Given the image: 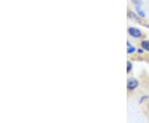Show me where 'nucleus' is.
<instances>
[{
  "mask_svg": "<svg viewBox=\"0 0 149 123\" xmlns=\"http://www.w3.org/2000/svg\"><path fill=\"white\" fill-rule=\"evenodd\" d=\"M129 33L130 36H132L133 38H138L142 37V32L137 28H129Z\"/></svg>",
  "mask_w": 149,
  "mask_h": 123,
  "instance_id": "f257e3e1",
  "label": "nucleus"
},
{
  "mask_svg": "<svg viewBox=\"0 0 149 123\" xmlns=\"http://www.w3.org/2000/svg\"><path fill=\"white\" fill-rule=\"evenodd\" d=\"M131 69H132V64H131L130 62H128V63H127V72H128V73L130 72Z\"/></svg>",
  "mask_w": 149,
  "mask_h": 123,
  "instance_id": "423d86ee",
  "label": "nucleus"
},
{
  "mask_svg": "<svg viewBox=\"0 0 149 123\" xmlns=\"http://www.w3.org/2000/svg\"><path fill=\"white\" fill-rule=\"evenodd\" d=\"M127 45H128V53H134L135 51H136V48L133 47V46H132L130 43H129V42H128V43H127Z\"/></svg>",
  "mask_w": 149,
  "mask_h": 123,
  "instance_id": "7ed1b4c3",
  "label": "nucleus"
},
{
  "mask_svg": "<svg viewBox=\"0 0 149 123\" xmlns=\"http://www.w3.org/2000/svg\"><path fill=\"white\" fill-rule=\"evenodd\" d=\"M136 11H137V13H138V15L140 17H142V18H144V17H145V13H144V12H143L142 10H141L139 9V6H136Z\"/></svg>",
  "mask_w": 149,
  "mask_h": 123,
  "instance_id": "39448f33",
  "label": "nucleus"
},
{
  "mask_svg": "<svg viewBox=\"0 0 149 123\" xmlns=\"http://www.w3.org/2000/svg\"><path fill=\"white\" fill-rule=\"evenodd\" d=\"M133 2H134V3H135L136 6H139L142 3V0H133Z\"/></svg>",
  "mask_w": 149,
  "mask_h": 123,
  "instance_id": "0eeeda50",
  "label": "nucleus"
},
{
  "mask_svg": "<svg viewBox=\"0 0 149 123\" xmlns=\"http://www.w3.org/2000/svg\"><path fill=\"white\" fill-rule=\"evenodd\" d=\"M138 53H142V50H140V49H139Z\"/></svg>",
  "mask_w": 149,
  "mask_h": 123,
  "instance_id": "6e6552de",
  "label": "nucleus"
},
{
  "mask_svg": "<svg viewBox=\"0 0 149 123\" xmlns=\"http://www.w3.org/2000/svg\"><path fill=\"white\" fill-rule=\"evenodd\" d=\"M142 47L149 52V41H143L142 42Z\"/></svg>",
  "mask_w": 149,
  "mask_h": 123,
  "instance_id": "20e7f679",
  "label": "nucleus"
},
{
  "mask_svg": "<svg viewBox=\"0 0 149 123\" xmlns=\"http://www.w3.org/2000/svg\"><path fill=\"white\" fill-rule=\"evenodd\" d=\"M138 86V82L134 78H129L127 82V87L129 90H134Z\"/></svg>",
  "mask_w": 149,
  "mask_h": 123,
  "instance_id": "f03ea898",
  "label": "nucleus"
}]
</instances>
